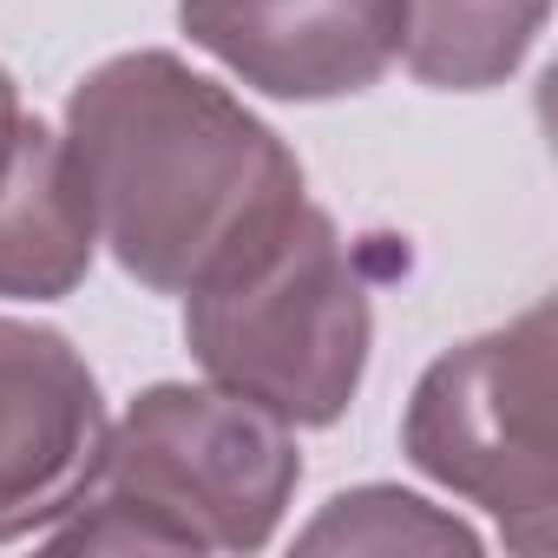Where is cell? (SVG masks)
Returning a JSON list of instances; mask_svg holds the SVG:
<instances>
[{"label": "cell", "instance_id": "obj_2", "mask_svg": "<svg viewBox=\"0 0 558 558\" xmlns=\"http://www.w3.org/2000/svg\"><path fill=\"white\" fill-rule=\"evenodd\" d=\"M303 480L290 427L223 388H145L119 427L60 551H256Z\"/></svg>", "mask_w": 558, "mask_h": 558}, {"label": "cell", "instance_id": "obj_5", "mask_svg": "<svg viewBox=\"0 0 558 558\" xmlns=\"http://www.w3.org/2000/svg\"><path fill=\"white\" fill-rule=\"evenodd\" d=\"M106 453L93 368L66 336L0 316V538H27L73 512Z\"/></svg>", "mask_w": 558, "mask_h": 558}, {"label": "cell", "instance_id": "obj_3", "mask_svg": "<svg viewBox=\"0 0 558 558\" xmlns=\"http://www.w3.org/2000/svg\"><path fill=\"white\" fill-rule=\"evenodd\" d=\"M184 342L223 395L283 427H329L368 362V290L336 223L303 197L263 250L184 296Z\"/></svg>", "mask_w": 558, "mask_h": 558}, {"label": "cell", "instance_id": "obj_6", "mask_svg": "<svg viewBox=\"0 0 558 558\" xmlns=\"http://www.w3.org/2000/svg\"><path fill=\"white\" fill-rule=\"evenodd\" d=\"M178 21L269 99L368 93L401 53V0H178Z\"/></svg>", "mask_w": 558, "mask_h": 558}, {"label": "cell", "instance_id": "obj_4", "mask_svg": "<svg viewBox=\"0 0 558 558\" xmlns=\"http://www.w3.org/2000/svg\"><path fill=\"white\" fill-rule=\"evenodd\" d=\"M551 349L558 316L532 303L519 323L440 355L401 421L408 460L486 506L525 558L558 545V434H551Z\"/></svg>", "mask_w": 558, "mask_h": 558}, {"label": "cell", "instance_id": "obj_9", "mask_svg": "<svg viewBox=\"0 0 558 558\" xmlns=\"http://www.w3.org/2000/svg\"><path fill=\"white\" fill-rule=\"evenodd\" d=\"M296 545L303 551H460V558L480 551V538L460 519L395 486H362V493L329 499V512Z\"/></svg>", "mask_w": 558, "mask_h": 558}, {"label": "cell", "instance_id": "obj_1", "mask_svg": "<svg viewBox=\"0 0 558 558\" xmlns=\"http://www.w3.org/2000/svg\"><path fill=\"white\" fill-rule=\"evenodd\" d=\"M93 223L145 290L191 296L303 210V171L263 119L171 53L106 60L66 106Z\"/></svg>", "mask_w": 558, "mask_h": 558}, {"label": "cell", "instance_id": "obj_8", "mask_svg": "<svg viewBox=\"0 0 558 558\" xmlns=\"http://www.w3.org/2000/svg\"><path fill=\"white\" fill-rule=\"evenodd\" d=\"M551 0H401L408 73L447 93L499 86L538 40Z\"/></svg>", "mask_w": 558, "mask_h": 558}, {"label": "cell", "instance_id": "obj_10", "mask_svg": "<svg viewBox=\"0 0 558 558\" xmlns=\"http://www.w3.org/2000/svg\"><path fill=\"white\" fill-rule=\"evenodd\" d=\"M14 145H21V99H14V80L0 73V178L14 165Z\"/></svg>", "mask_w": 558, "mask_h": 558}, {"label": "cell", "instance_id": "obj_7", "mask_svg": "<svg viewBox=\"0 0 558 558\" xmlns=\"http://www.w3.org/2000/svg\"><path fill=\"white\" fill-rule=\"evenodd\" d=\"M93 197L66 138L40 119H21L14 165L0 178V296L53 303L93 269Z\"/></svg>", "mask_w": 558, "mask_h": 558}]
</instances>
